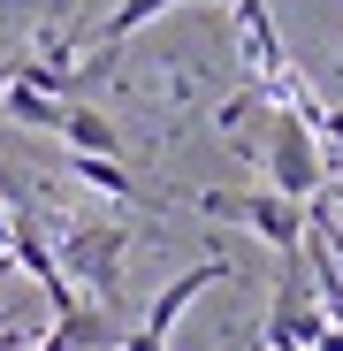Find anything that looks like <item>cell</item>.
Listing matches in <instances>:
<instances>
[{
  "label": "cell",
  "mask_w": 343,
  "mask_h": 351,
  "mask_svg": "<svg viewBox=\"0 0 343 351\" xmlns=\"http://www.w3.org/2000/svg\"><path fill=\"white\" fill-rule=\"evenodd\" d=\"M221 8H237V0H221Z\"/></svg>",
  "instance_id": "obj_14"
},
{
  "label": "cell",
  "mask_w": 343,
  "mask_h": 351,
  "mask_svg": "<svg viewBox=\"0 0 343 351\" xmlns=\"http://www.w3.org/2000/svg\"><path fill=\"white\" fill-rule=\"evenodd\" d=\"M8 221H16V206H8V199H0V245H8Z\"/></svg>",
  "instance_id": "obj_13"
},
{
  "label": "cell",
  "mask_w": 343,
  "mask_h": 351,
  "mask_svg": "<svg viewBox=\"0 0 343 351\" xmlns=\"http://www.w3.org/2000/svg\"><path fill=\"white\" fill-rule=\"evenodd\" d=\"M320 199H328V206L343 214V176H328V184H320Z\"/></svg>",
  "instance_id": "obj_12"
},
{
  "label": "cell",
  "mask_w": 343,
  "mask_h": 351,
  "mask_svg": "<svg viewBox=\"0 0 343 351\" xmlns=\"http://www.w3.org/2000/svg\"><path fill=\"white\" fill-rule=\"evenodd\" d=\"M237 38H244V62L259 69V84L290 69V62H282V31H275V16H267V0H237Z\"/></svg>",
  "instance_id": "obj_6"
},
{
  "label": "cell",
  "mask_w": 343,
  "mask_h": 351,
  "mask_svg": "<svg viewBox=\"0 0 343 351\" xmlns=\"http://www.w3.org/2000/svg\"><path fill=\"white\" fill-rule=\"evenodd\" d=\"M259 168H267V191H282V199H320V184H328V153H320V130L305 123L298 107H275L267 114V138H259Z\"/></svg>",
  "instance_id": "obj_1"
},
{
  "label": "cell",
  "mask_w": 343,
  "mask_h": 351,
  "mask_svg": "<svg viewBox=\"0 0 343 351\" xmlns=\"http://www.w3.org/2000/svg\"><path fill=\"white\" fill-rule=\"evenodd\" d=\"M53 328L69 336V351H114L123 336H114V313L99 306V298H77V306H62L53 313Z\"/></svg>",
  "instance_id": "obj_7"
},
{
  "label": "cell",
  "mask_w": 343,
  "mask_h": 351,
  "mask_svg": "<svg viewBox=\"0 0 343 351\" xmlns=\"http://www.w3.org/2000/svg\"><path fill=\"white\" fill-rule=\"evenodd\" d=\"M69 176L84 191H107V199H130L138 184H130V168H123V153H69Z\"/></svg>",
  "instance_id": "obj_9"
},
{
  "label": "cell",
  "mask_w": 343,
  "mask_h": 351,
  "mask_svg": "<svg viewBox=\"0 0 343 351\" xmlns=\"http://www.w3.org/2000/svg\"><path fill=\"white\" fill-rule=\"evenodd\" d=\"M305 123H313V130H320L328 145H343V107H313V114H305Z\"/></svg>",
  "instance_id": "obj_11"
},
{
  "label": "cell",
  "mask_w": 343,
  "mask_h": 351,
  "mask_svg": "<svg viewBox=\"0 0 343 351\" xmlns=\"http://www.w3.org/2000/svg\"><path fill=\"white\" fill-rule=\"evenodd\" d=\"M53 138H69V153H123V130L99 107H62V130Z\"/></svg>",
  "instance_id": "obj_8"
},
{
  "label": "cell",
  "mask_w": 343,
  "mask_h": 351,
  "mask_svg": "<svg viewBox=\"0 0 343 351\" xmlns=\"http://www.w3.org/2000/svg\"><path fill=\"white\" fill-rule=\"evenodd\" d=\"M267 114H275V99H267V84H244V92H229L221 107H214V130L237 145V153H259V138H267Z\"/></svg>",
  "instance_id": "obj_5"
},
{
  "label": "cell",
  "mask_w": 343,
  "mask_h": 351,
  "mask_svg": "<svg viewBox=\"0 0 343 351\" xmlns=\"http://www.w3.org/2000/svg\"><path fill=\"white\" fill-rule=\"evenodd\" d=\"M123 252H130V229L123 221H62V245H53V260H62L69 282H84V298L114 306L123 298Z\"/></svg>",
  "instance_id": "obj_2"
},
{
  "label": "cell",
  "mask_w": 343,
  "mask_h": 351,
  "mask_svg": "<svg viewBox=\"0 0 343 351\" xmlns=\"http://www.w3.org/2000/svg\"><path fill=\"white\" fill-rule=\"evenodd\" d=\"M62 92H46V84H31L16 62H8V77H0V114L8 123H23V130H62Z\"/></svg>",
  "instance_id": "obj_4"
},
{
  "label": "cell",
  "mask_w": 343,
  "mask_h": 351,
  "mask_svg": "<svg viewBox=\"0 0 343 351\" xmlns=\"http://www.w3.org/2000/svg\"><path fill=\"white\" fill-rule=\"evenodd\" d=\"M168 8H183V0H123V8H114V16H107V23H99V46H107V53H114V46H123V38H130V31H145V23H160V16H168Z\"/></svg>",
  "instance_id": "obj_10"
},
{
  "label": "cell",
  "mask_w": 343,
  "mask_h": 351,
  "mask_svg": "<svg viewBox=\"0 0 343 351\" xmlns=\"http://www.w3.org/2000/svg\"><path fill=\"white\" fill-rule=\"evenodd\" d=\"M199 214L252 229V237L275 245V252H298V245H305V206L282 199V191H199Z\"/></svg>",
  "instance_id": "obj_3"
}]
</instances>
